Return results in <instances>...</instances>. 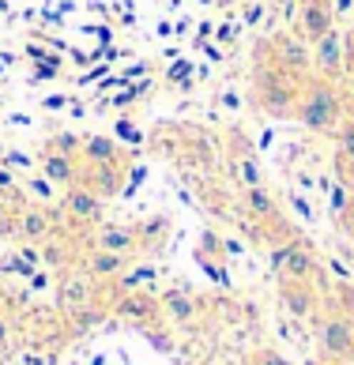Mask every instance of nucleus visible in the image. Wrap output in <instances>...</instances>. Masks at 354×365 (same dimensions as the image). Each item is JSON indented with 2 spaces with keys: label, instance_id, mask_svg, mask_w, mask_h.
<instances>
[{
  "label": "nucleus",
  "instance_id": "obj_16",
  "mask_svg": "<svg viewBox=\"0 0 354 365\" xmlns=\"http://www.w3.org/2000/svg\"><path fill=\"white\" fill-rule=\"evenodd\" d=\"M158 305H162V317H166L170 324H193L200 317V302L193 294H185V290H170V294H162L158 297Z\"/></svg>",
  "mask_w": 354,
  "mask_h": 365
},
{
  "label": "nucleus",
  "instance_id": "obj_18",
  "mask_svg": "<svg viewBox=\"0 0 354 365\" xmlns=\"http://www.w3.org/2000/svg\"><path fill=\"white\" fill-rule=\"evenodd\" d=\"M241 207L261 222H279V204L275 196L268 192L264 185H253V188H241Z\"/></svg>",
  "mask_w": 354,
  "mask_h": 365
},
{
  "label": "nucleus",
  "instance_id": "obj_6",
  "mask_svg": "<svg viewBox=\"0 0 354 365\" xmlns=\"http://www.w3.org/2000/svg\"><path fill=\"white\" fill-rule=\"evenodd\" d=\"M309 57H313V72H317V76L343 83V79H347V34L343 31L324 34L320 42L309 46Z\"/></svg>",
  "mask_w": 354,
  "mask_h": 365
},
{
  "label": "nucleus",
  "instance_id": "obj_3",
  "mask_svg": "<svg viewBox=\"0 0 354 365\" xmlns=\"http://www.w3.org/2000/svg\"><path fill=\"white\" fill-rule=\"evenodd\" d=\"M261 53H268V64L279 72H287L294 79H309L313 72V57H309V46L302 42L298 34H271L261 42ZM264 64V61H261Z\"/></svg>",
  "mask_w": 354,
  "mask_h": 365
},
{
  "label": "nucleus",
  "instance_id": "obj_30",
  "mask_svg": "<svg viewBox=\"0 0 354 365\" xmlns=\"http://www.w3.org/2000/svg\"><path fill=\"white\" fill-rule=\"evenodd\" d=\"M290 207H294V215H298L302 222H313V219H317V211H313V204H309L305 196H298V192H290Z\"/></svg>",
  "mask_w": 354,
  "mask_h": 365
},
{
  "label": "nucleus",
  "instance_id": "obj_33",
  "mask_svg": "<svg viewBox=\"0 0 354 365\" xmlns=\"http://www.w3.org/2000/svg\"><path fill=\"white\" fill-rule=\"evenodd\" d=\"M335 222H339V226H343V230H347V234L354 237V196L347 200V207H343V211H339V215H335Z\"/></svg>",
  "mask_w": 354,
  "mask_h": 365
},
{
  "label": "nucleus",
  "instance_id": "obj_26",
  "mask_svg": "<svg viewBox=\"0 0 354 365\" xmlns=\"http://www.w3.org/2000/svg\"><path fill=\"white\" fill-rule=\"evenodd\" d=\"M79 147H84V136H72V132H61V136L49 140V151H61V155H76L79 158Z\"/></svg>",
  "mask_w": 354,
  "mask_h": 365
},
{
  "label": "nucleus",
  "instance_id": "obj_38",
  "mask_svg": "<svg viewBox=\"0 0 354 365\" xmlns=\"http://www.w3.org/2000/svg\"><path fill=\"white\" fill-rule=\"evenodd\" d=\"M328 267H332V275L339 279V282H350L354 275H350V267L343 264V260H335V256H328Z\"/></svg>",
  "mask_w": 354,
  "mask_h": 365
},
{
  "label": "nucleus",
  "instance_id": "obj_2",
  "mask_svg": "<svg viewBox=\"0 0 354 365\" xmlns=\"http://www.w3.org/2000/svg\"><path fill=\"white\" fill-rule=\"evenodd\" d=\"M302 83L287 72L271 68V64H256L253 72V102L261 106L268 117H294L298 98H302Z\"/></svg>",
  "mask_w": 354,
  "mask_h": 365
},
{
  "label": "nucleus",
  "instance_id": "obj_42",
  "mask_svg": "<svg viewBox=\"0 0 354 365\" xmlns=\"http://www.w3.org/2000/svg\"><path fill=\"white\" fill-rule=\"evenodd\" d=\"M4 162H8V166H26V170L34 166V162H31V155H19V151H8V158H4Z\"/></svg>",
  "mask_w": 354,
  "mask_h": 365
},
{
  "label": "nucleus",
  "instance_id": "obj_50",
  "mask_svg": "<svg viewBox=\"0 0 354 365\" xmlns=\"http://www.w3.org/2000/svg\"><path fill=\"white\" fill-rule=\"evenodd\" d=\"M223 106H230V110H238V106H241V94H234V91H226V98H223Z\"/></svg>",
  "mask_w": 354,
  "mask_h": 365
},
{
  "label": "nucleus",
  "instance_id": "obj_21",
  "mask_svg": "<svg viewBox=\"0 0 354 365\" xmlns=\"http://www.w3.org/2000/svg\"><path fill=\"white\" fill-rule=\"evenodd\" d=\"M230 178H234L241 188L264 185V173H261V166H256V155H234L230 158Z\"/></svg>",
  "mask_w": 354,
  "mask_h": 365
},
{
  "label": "nucleus",
  "instance_id": "obj_22",
  "mask_svg": "<svg viewBox=\"0 0 354 365\" xmlns=\"http://www.w3.org/2000/svg\"><path fill=\"white\" fill-rule=\"evenodd\" d=\"M332 140H335L339 158H343V162H354V120H350V117L339 120V128L332 132Z\"/></svg>",
  "mask_w": 354,
  "mask_h": 365
},
{
  "label": "nucleus",
  "instance_id": "obj_5",
  "mask_svg": "<svg viewBox=\"0 0 354 365\" xmlns=\"http://www.w3.org/2000/svg\"><path fill=\"white\" fill-rule=\"evenodd\" d=\"M268 264H271V272H275L279 279H313L317 275V256H313V249L305 245L302 237H287L283 245H275L271 249V256H268Z\"/></svg>",
  "mask_w": 354,
  "mask_h": 365
},
{
  "label": "nucleus",
  "instance_id": "obj_36",
  "mask_svg": "<svg viewBox=\"0 0 354 365\" xmlns=\"http://www.w3.org/2000/svg\"><path fill=\"white\" fill-rule=\"evenodd\" d=\"M261 16H264V0H249V8H245V23L256 26V23H261Z\"/></svg>",
  "mask_w": 354,
  "mask_h": 365
},
{
  "label": "nucleus",
  "instance_id": "obj_51",
  "mask_svg": "<svg viewBox=\"0 0 354 365\" xmlns=\"http://www.w3.org/2000/svg\"><path fill=\"white\" fill-rule=\"evenodd\" d=\"M271 140H275V132H271V128H264V132H261V140H256V143H261V147H268Z\"/></svg>",
  "mask_w": 354,
  "mask_h": 365
},
{
  "label": "nucleus",
  "instance_id": "obj_17",
  "mask_svg": "<svg viewBox=\"0 0 354 365\" xmlns=\"http://www.w3.org/2000/svg\"><path fill=\"white\" fill-rule=\"evenodd\" d=\"M84 166L76 162V155H61V151H46L42 155V178H49L53 185H76Z\"/></svg>",
  "mask_w": 354,
  "mask_h": 365
},
{
  "label": "nucleus",
  "instance_id": "obj_8",
  "mask_svg": "<svg viewBox=\"0 0 354 365\" xmlns=\"http://www.w3.org/2000/svg\"><path fill=\"white\" fill-rule=\"evenodd\" d=\"M61 211H64L72 222H79V226H94V222L102 219V211H106V200L94 192V188H87L84 181H76V185L64 188Z\"/></svg>",
  "mask_w": 354,
  "mask_h": 365
},
{
  "label": "nucleus",
  "instance_id": "obj_1",
  "mask_svg": "<svg viewBox=\"0 0 354 365\" xmlns=\"http://www.w3.org/2000/svg\"><path fill=\"white\" fill-rule=\"evenodd\" d=\"M343 83L324 76H309L302 83V98H298L294 120L305 132H317V136H332L343 120Z\"/></svg>",
  "mask_w": 354,
  "mask_h": 365
},
{
  "label": "nucleus",
  "instance_id": "obj_20",
  "mask_svg": "<svg viewBox=\"0 0 354 365\" xmlns=\"http://www.w3.org/2000/svg\"><path fill=\"white\" fill-rule=\"evenodd\" d=\"M106 317H110V309L98 305V302H87V305H79L76 313H68V320H72V331H76V335L94 331L98 324H106Z\"/></svg>",
  "mask_w": 354,
  "mask_h": 365
},
{
  "label": "nucleus",
  "instance_id": "obj_47",
  "mask_svg": "<svg viewBox=\"0 0 354 365\" xmlns=\"http://www.w3.org/2000/svg\"><path fill=\"white\" fill-rule=\"evenodd\" d=\"M298 188H305V192H309V188H317V178H313V173H298Z\"/></svg>",
  "mask_w": 354,
  "mask_h": 365
},
{
  "label": "nucleus",
  "instance_id": "obj_52",
  "mask_svg": "<svg viewBox=\"0 0 354 365\" xmlns=\"http://www.w3.org/2000/svg\"><path fill=\"white\" fill-rule=\"evenodd\" d=\"M23 365H42V358H38V354H31V358H26Z\"/></svg>",
  "mask_w": 354,
  "mask_h": 365
},
{
  "label": "nucleus",
  "instance_id": "obj_32",
  "mask_svg": "<svg viewBox=\"0 0 354 365\" xmlns=\"http://www.w3.org/2000/svg\"><path fill=\"white\" fill-rule=\"evenodd\" d=\"M42 260H46V264L64 267L68 260H72V256H68V249H61V245H46V249H42Z\"/></svg>",
  "mask_w": 354,
  "mask_h": 365
},
{
  "label": "nucleus",
  "instance_id": "obj_13",
  "mask_svg": "<svg viewBox=\"0 0 354 365\" xmlns=\"http://www.w3.org/2000/svg\"><path fill=\"white\" fill-rule=\"evenodd\" d=\"M79 181L87 188H94L102 200H113L121 192V185H125V173H121V158L117 162H102V166H87L79 173Z\"/></svg>",
  "mask_w": 354,
  "mask_h": 365
},
{
  "label": "nucleus",
  "instance_id": "obj_40",
  "mask_svg": "<svg viewBox=\"0 0 354 365\" xmlns=\"http://www.w3.org/2000/svg\"><path fill=\"white\" fill-rule=\"evenodd\" d=\"M8 343H11V320L0 313V350H8Z\"/></svg>",
  "mask_w": 354,
  "mask_h": 365
},
{
  "label": "nucleus",
  "instance_id": "obj_24",
  "mask_svg": "<svg viewBox=\"0 0 354 365\" xmlns=\"http://www.w3.org/2000/svg\"><path fill=\"white\" fill-rule=\"evenodd\" d=\"M31 76H34V79H57V76H61V57H57V53L38 57L34 68H31Z\"/></svg>",
  "mask_w": 354,
  "mask_h": 365
},
{
  "label": "nucleus",
  "instance_id": "obj_28",
  "mask_svg": "<svg viewBox=\"0 0 354 365\" xmlns=\"http://www.w3.org/2000/svg\"><path fill=\"white\" fill-rule=\"evenodd\" d=\"M238 38H241V23H219V26H215V34H211V42L238 46Z\"/></svg>",
  "mask_w": 354,
  "mask_h": 365
},
{
  "label": "nucleus",
  "instance_id": "obj_12",
  "mask_svg": "<svg viewBox=\"0 0 354 365\" xmlns=\"http://www.w3.org/2000/svg\"><path fill=\"white\" fill-rule=\"evenodd\" d=\"M113 317L132 320V324H140V328H147L155 317H162V305H158V297L147 294V290H128V294L113 305Z\"/></svg>",
  "mask_w": 354,
  "mask_h": 365
},
{
  "label": "nucleus",
  "instance_id": "obj_44",
  "mask_svg": "<svg viewBox=\"0 0 354 365\" xmlns=\"http://www.w3.org/2000/svg\"><path fill=\"white\" fill-rule=\"evenodd\" d=\"M200 49H203V53H208V57H211V61H226V49H223V46H215V42H203Z\"/></svg>",
  "mask_w": 354,
  "mask_h": 365
},
{
  "label": "nucleus",
  "instance_id": "obj_41",
  "mask_svg": "<svg viewBox=\"0 0 354 365\" xmlns=\"http://www.w3.org/2000/svg\"><path fill=\"white\" fill-rule=\"evenodd\" d=\"M106 68H110V64H94L91 72H84V76H79V83H84V87H87V83H94L98 76H106Z\"/></svg>",
  "mask_w": 354,
  "mask_h": 365
},
{
  "label": "nucleus",
  "instance_id": "obj_35",
  "mask_svg": "<svg viewBox=\"0 0 354 365\" xmlns=\"http://www.w3.org/2000/svg\"><path fill=\"white\" fill-rule=\"evenodd\" d=\"M143 331H147V339H151V346H155V350H162V354H170V350H173V343H170L162 331H151V328H143Z\"/></svg>",
  "mask_w": 354,
  "mask_h": 365
},
{
  "label": "nucleus",
  "instance_id": "obj_54",
  "mask_svg": "<svg viewBox=\"0 0 354 365\" xmlns=\"http://www.w3.org/2000/svg\"><path fill=\"white\" fill-rule=\"evenodd\" d=\"M0 72H4V57H0Z\"/></svg>",
  "mask_w": 354,
  "mask_h": 365
},
{
  "label": "nucleus",
  "instance_id": "obj_14",
  "mask_svg": "<svg viewBox=\"0 0 354 365\" xmlns=\"http://www.w3.org/2000/svg\"><path fill=\"white\" fill-rule=\"evenodd\" d=\"M84 272H87L94 282H102V279H117V275H125V272H128V252L91 249V252L84 256Z\"/></svg>",
  "mask_w": 354,
  "mask_h": 365
},
{
  "label": "nucleus",
  "instance_id": "obj_7",
  "mask_svg": "<svg viewBox=\"0 0 354 365\" xmlns=\"http://www.w3.org/2000/svg\"><path fill=\"white\" fill-rule=\"evenodd\" d=\"M335 31V8L332 0H298V23H294V34L302 38L305 46L320 42L324 34Z\"/></svg>",
  "mask_w": 354,
  "mask_h": 365
},
{
  "label": "nucleus",
  "instance_id": "obj_48",
  "mask_svg": "<svg viewBox=\"0 0 354 365\" xmlns=\"http://www.w3.org/2000/svg\"><path fill=\"white\" fill-rule=\"evenodd\" d=\"M223 252H226V256H241L245 245H241V241H223Z\"/></svg>",
  "mask_w": 354,
  "mask_h": 365
},
{
  "label": "nucleus",
  "instance_id": "obj_49",
  "mask_svg": "<svg viewBox=\"0 0 354 365\" xmlns=\"http://www.w3.org/2000/svg\"><path fill=\"white\" fill-rule=\"evenodd\" d=\"M42 106H46V110H64V106H68V98H64V94H57V98H46Z\"/></svg>",
  "mask_w": 354,
  "mask_h": 365
},
{
  "label": "nucleus",
  "instance_id": "obj_46",
  "mask_svg": "<svg viewBox=\"0 0 354 365\" xmlns=\"http://www.w3.org/2000/svg\"><path fill=\"white\" fill-rule=\"evenodd\" d=\"M117 132H121L125 140H140V132L132 128V120H117Z\"/></svg>",
  "mask_w": 354,
  "mask_h": 365
},
{
  "label": "nucleus",
  "instance_id": "obj_9",
  "mask_svg": "<svg viewBox=\"0 0 354 365\" xmlns=\"http://www.w3.org/2000/svg\"><path fill=\"white\" fill-rule=\"evenodd\" d=\"M279 302H283V309H287V317L313 320V317H317L320 297H317V290H313L305 279H283L279 282Z\"/></svg>",
  "mask_w": 354,
  "mask_h": 365
},
{
  "label": "nucleus",
  "instance_id": "obj_19",
  "mask_svg": "<svg viewBox=\"0 0 354 365\" xmlns=\"http://www.w3.org/2000/svg\"><path fill=\"white\" fill-rule=\"evenodd\" d=\"M121 147L117 140L110 136H84V147H79V158L87 162V166H102V162H117Z\"/></svg>",
  "mask_w": 354,
  "mask_h": 365
},
{
  "label": "nucleus",
  "instance_id": "obj_53",
  "mask_svg": "<svg viewBox=\"0 0 354 365\" xmlns=\"http://www.w3.org/2000/svg\"><path fill=\"white\" fill-rule=\"evenodd\" d=\"M215 4H223V8H230V4H238V0H215Z\"/></svg>",
  "mask_w": 354,
  "mask_h": 365
},
{
  "label": "nucleus",
  "instance_id": "obj_37",
  "mask_svg": "<svg viewBox=\"0 0 354 365\" xmlns=\"http://www.w3.org/2000/svg\"><path fill=\"white\" fill-rule=\"evenodd\" d=\"M343 113L354 120V79H343Z\"/></svg>",
  "mask_w": 354,
  "mask_h": 365
},
{
  "label": "nucleus",
  "instance_id": "obj_10",
  "mask_svg": "<svg viewBox=\"0 0 354 365\" xmlns=\"http://www.w3.org/2000/svg\"><path fill=\"white\" fill-rule=\"evenodd\" d=\"M87 302H94V279L84 272V267H79V272H64V279L57 282V309L68 317Z\"/></svg>",
  "mask_w": 354,
  "mask_h": 365
},
{
  "label": "nucleus",
  "instance_id": "obj_4",
  "mask_svg": "<svg viewBox=\"0 0 354 365\" xmlns=\"http://www.w3.org/2000/svg\"><path fill=\"white\" fill-rule=\"evenodd\" d=\"M317 346L324 358L332 361H347L354 358V317L335 309V313L317 320Z\"/></svg>",
  "mask_w": 354,
  "mask_h": 365
},
{
  "label": "nucleus",
  "instance_id": "obj_23",
  "mask_svg": "<svg viewBox=\"0 0 354 365\" xmlns=\"http://www.w3.org/2000/svg\"><path fill=\"white\" fill-rule=\"evenodd\" d=\"M155 279V267L147 264V267H136V272H125V275H117V290L121 294H128V290H140L143 282H151Z\"/></svg>",
  "mask_w": 354,
  "mask_h": 365
},
{
  "label": "nucleus",
  "instance_id": "obj_29",
  "mask_svg": "<svg viewBox=\"0 0 354 365\" xmlns=\"http://www.w3.org/2000/svg\"><path fill=\"white\" fill-rule=\"evenodd\" d=\"M249 365H290V358L279 354L275 346H261V350H256V354L249 358Z\"/></svg>",
  "mask_w": 354,
  "mask_h": 365
},
{
  "label": "nucleus",
  "instance_id": "obj_34",
  "mask_svg": "<svg viewBox=\"0 0 354 365\" xmlns=\"http://www.w3.org/2000/svg\"><path fill=\"white\" fill-rule=\"evenodd\" d=\"M203 252H211V256H223V241H219V234L215 230H203Z\"/></svg>",
  "mask_w": 354,
  "mask_h": 365
},
{
  "label": "nucleus",
  "instance_id": "obj_43",
  "mask_svg": "<svg viewBox=\"0 0 354 365\" xmlns=\"http://www.w3.org/2000/svg\"><path fill=\"white\" fill-rule=\"evenodd\" d=\"M211 34H215V23H200V26H196V46L211 42Z\"/></svg>",
  "mask_w": 354,
  "mask_h": 365
},
{
  "label": "nucleus",
  "instance_id": "obj_45",
  "mask_svg": "<svg viewBox=\"0 0 354 365\" xmlns=\"http://www.w3.org/2000/svg\"><path fill=\"white\" fill-rule=\"evenodd\" d=\"M26 282H31V290H46V287H49V275H46V272H34Z\"/></svg>",
  "mask_w": 354,
  "mask_h": 365
},
{
  "label": "nucleus",
  "instance_id": "obj_25",
  "mask_svg": "<svg viewBox=\"0 0 354 365\" xmlns=\"http://www.w3.org/2000/svg\"><path fill=\"white\" fill-rule=\"evenodd\" d=\"M324 196H328V211H332V215H339V211L347 207V200H350L347 185H343V181H335V178H332L328 188H324Z\"/></svg>",
  "mask_w": 354,
  "mask_h": 365
},
{
  "label": "nucleus",
  "instance_id": "obj_11",
  "mask_svg": "<svg viewBox=\"0 0 354 365\" xmlns=\"http://www.w3.org/2000/svg\"><path fill=\"white\" fill-rule=\"evenodd\" d=\"M57 222H61V215L49 211V207H23L16 215V237L38 245V241H49V234H53Z\"/></svg>",
  "mask_w": 354,
  "mask_h": 365
},
{
  "label": "nucleus",
  "instance_id": "obj_15",
  "mask_svg": "<svg viewBox=\"0 0 354 365\" xmlns=\"http://www.w3.org/2000/svg\"><path fill=\"white\" fill-rule=\"evenodd\" d=\"M136 245H140V230L136 226L106 222V226L94 230V237H91V249H106V252H132Z\"/></svg>",
  "mask_w": 354,
  "mask_h": 365
},
{
  "label": "nucleus",
  "instance_id": "obj_31",
  "mask_svg": "<svg viewBox=\"0 0 354 365\" xmlns=\"http://www.w3.org/2000/svg\"><path fill=\"white\" fill-rule=\"evenodd\" d=\"M26 185H31V192H34L38 200H46V204H49L53 196H57V192H53V188H49V185H53L49 178H31V181H26Z\"/></svg>",
  "mask_w": 354,
  "mask_h": 365
},
{
  "label": "nucleus",
  "instance_id": "obj_39",
  "mask_svg": "<svg viewBox=\"0 0 354 365\" xmlns=\"http://www.w3.org/2000/svg\"><path fill=\"white\" fill-rule=\"evenodd\" d=\"M343 34H347V79H354V26Z\"/></svg>",
  "mask_w": 354,
  "mask_h": 365
},
{
  "label": "nucleus",
  "instance_id": "obj_27",
  "mask_svg": "<svg viewBox=\"0 0 354 365\" xmlns=\"http://www.w3.org/2000/svg\"><path fill=\"white\" fill-rule=\"evenodd\" d=\"M166 79H170V83H181L188 91V87H193V61H173L166 68Z\"/></svg>",
  "mask_w": 354,
  "mask_h": 365
}]
</instances>
